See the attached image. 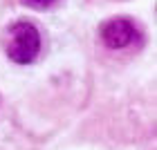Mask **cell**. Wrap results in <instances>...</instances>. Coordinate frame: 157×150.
<instances>
[{"label":"cell","instance_id":"obj_1","mask_svg":"<svg viewBox=\"0 0 157 150\" xmlns=\"http://www.w3.org/2000/svg\"><path fill=\"white\" fill-rule=\"evenodd\" d=\"M2 47L9 61L18 63V65L34 63L36 56L40 54V34L36 25H32L29 20L11 23L2 36Z\"/></svg>","mask_w":157,"mask_h":150},{"label":"cell","instance_id":"obj_2","mask_svg":"<svg viewBox=\"0 0 157 150\" xmlns=\"http://www.w3.org/2000/svg\"><path fill=\"white\" fill-rule=\"evenodd\" d=\"M99 38L108 49H124L137 40V27L126 16L108 18L99 27Z\"/></svg>","mask_w":157,"mask_h":150},{"label":"cell","instance_id":"obj_3","mask_svg":"<svg viewBox=\"0 0 157 150\" xmlns=\"http://www.w3.org/2000/svg\"><path fill=\"white\" fill-rule=\"evenodd\" d=\"M27 7H32V9H49L52 5H56L59 0H23Z\"/></svg>","mask_w":157,"mask_h":150}]
</instances>
